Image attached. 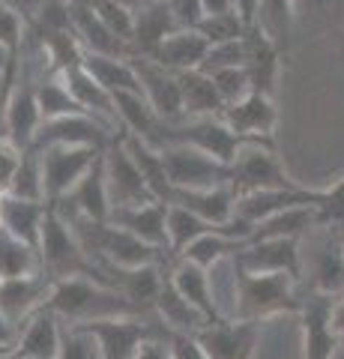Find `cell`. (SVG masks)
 <instances>
[{"label": "cell", "instance_id": "obj_1", "mask_svg": "<svg viewBox=\"0 0 344 359\" xmlns=\"http://www.w3.org/2000/svg\"><path fill=\"white\" fill-rule=\"evenodd\" d=\"M46 309L57 314L66 327H84V323H93V320L138 318L141 314L135 302L93 276H72V278L54 282Z\"/></svg>", "mask_w": 344, "mask_h": 359}, {"label": "cell", "instance_id": "obj_2", "mask_svg": "<svg viewBox=\"0 0 344 359\" xmlns=\"http://www.w3.org/2000/svg\"><path fill=\"white\" fill-rule=\"evenodd\" d=\"M296 278L284 273H246L240 266L237 320H266L275 314H299L303 299L294 294Z\"/></svg>", "mask_w": 344, "mask_h": 359}, {"label": "cell", "instance_id": "obj_3", "mask_svg": "<svg viewBox=\"0 0 344 359\" xmlns=\"http://www.w3.org/2000/svg\"><path fill=\"white\" fill-rule=\"evenodd\" d=\"M39 255H42V269L60 282V278L72 276H93L99 278V266L87 249L81 245L78 233L72 231V224L60 219L54 210H48L46 224H42V240H39Z\"/></svg>", "mask_w": 344, "mask_h": 359}, {"label": "cell", "instance_id": "obj_4", "mask_svg": "<svg viewBox=\"0 0 344 359\" xmlns=\"http://www.w3.org/2000/svg\"><path fill=\"white\" fill-rule=\"evenodd\" d=\"M231 189L240 198L249 192H263V189H303V183H296L284 171L273 141H246L231 165Z\"/></svg>", "mask_w": 344, "mask_h": 359}, {"label": "cell", "instance_id": "obj_5", "mask_svg": "<svg viewBox=\"0 0 344 359\" xmlns=\"http://www.w3.org/2000/svg\"><path fill=\"white\" fill-rule=\"evenodd\" d=\"M162 159H165V171H168L174 192L231 186V165L213 159L209 153L192 147V144H183V141L165 144Z\"/></svg>", "mask_w": 344, "mask_h": 359}, {"label": "cell", "instance_id": "obj_6", "mask_svg": "<svg viewBox=\"0 0 344 359\" xmlns=\"http://www.w3.org/2000/svg\"><path fill=\"white\" fill-rule=\"evenodd\" d=\"M105 150L84 147V144H54V147H42V174H46V198L48 204L69 198L75 186L93 171V165L102 159Z\"/></svg>", "mask_w": 344, "mask_h": 359}, {"label": "cell", "instance_id": "obj_7", "mask_svg": "<svg viewBox=\"0 0 344 359\" xmlns=\"http://www.w3.org/2000/svg\"><path fill=\"white\" fill-rule=\"evenodd\" d=\"M308 276L315 294L341 297L344 294V228H315L308 237Z\"/></svg>", "mask_w": 344, "mask_h": 359}, {"label": "cell", "instance_id": "obj_8", "mask_svg": "<svg viewBox=\"0 0 344 359\" xmlns=\"http://www.w3.org/2000/svg\"><path fill=\"white\" fill-rule=\"evenodd\" d=\"M102 162H105V180H108V192H111V212L156 201V195L150 192V186H147V180H144L138 162L132 159V153L126 150V144H123L120 135H117V141L105 150Z\"/></svg>", "mask_w": 344, "mask_h": 359}, {"label": "cell", "instance_id": "obj_9", "mask_svg": "<svg viewBox=\"0 0 344 359\" xmlns=\"http://www.w3.org/2000/svg\"><path fill=\"white\" fill-rule=\"evenodd\" d=\"M174 141L192 144V147L209 153L213 159L225 162V165H234L237 153L242 150V144H246V138L231 129L221 117H192V120L174 123V126H168V144H174Z\"/></svg>", "mask_w": 344, "mask_h": 359}, {"label": "cell", "instance_id": "obj_10", "mask_svg": "<svg viewBox=\"0 0 344 359\" xmlns=\"http://www.w3.org/2000/svg\"><path fill=\"white\" fill-rule=\"evenodd\" d=\"M209 359H254L261 341L258 320H216L195 335Z\"/></svg>", "mask_w": 344, "mask_h": 359}, {"label": "cell", "instance_id": "obj_11", "mask_svg": "<svg viewBox=\"0 0 344 359\" xmlns=\"http://www.w3.org/2000/svg\"><path fill=\"white\" fill-rule=\"evenodd\" d=\"M135 69L141 75V90L147 96V102L156 108V114L165 123H183L186 120V105H183V90H180V78L177 72L165 69L162 63L150 60V57H132Z\"/></svg>", "mask_w": 344, "mask_h": 359}, {"label": "cell", "instance_id": "obj_12", "mask_svg": "<svg viewBox=\"0 0 344 359\" xmlns=\"http://www.w3.org/2000/svg\"><path fill=\"white\" fill-rule=\"evenodd\" d=\"M237 264L246 273H284L299 278L303 273V240H249L237 252Z\"/></svg>", "mask_w": 344, "mask_h": 359}, {"label": "cell", "instance_id": "obj_13", "mask_svg": "<svg viewBox=\"0 0 344 359\" xmlns=\"http://www.w3.org/2000/svg\"><path fill=\"white\" fill-rule=\"evenodd\" d=\"M332 306L336 297L312 294V299H303V359H332L338 351V332L332 327Z\"/></svg>", "mask_w": 344, "mask_h": 359}, {"label": "cell", "instance_id": "obj_14", "mask_svg": "<svg viewBox=\"0 0 344 359\" xmlns=\"http://www.w3.org/2000/svg\"><path fill=\"white\" fill-rule=\"evenodd\" d=\"M326 195V189H263V192H249V195H240L237 198V210H234V219L246 222V224H261L266 222L275 212H284L291 207H303V204H320Z\"/></svg>", "mask_w": 344, "mask_h": 359}, {"label": "cell", "instance_id": "obj_15", "mask_svg": "<svg viewBox=\"0 0 344 359\" xmlns=\"http://www.w3.org/2000/svg\"><path fill=\"white\" fill-rule=\"evenodd\" d=\"M51 287H54V278L48 273L0 278V311H4L15 327H21L27 318H33L39 309L48 306Z\"/></svg>", "mask_w": 344, "mask_h": 359}, {"label": "cell", "instance_id": "obj_16", "mask_svg": "<svg viewBox=\"0 0 344 359\" xmlns=\"http://www.w3.org/2000/svg\"><path fill=\"white\" fill-rule=\"evenodd\" d=\"M81 330H87L96 339L102 359H132L138 353V347L153 335V330L138 318H108V320H93L84 323Z\"/></svg>", "mask_w": 344, "mask_h": 359}, {"label": "cell", "instance_id": "obj_17", "mask_svg": "<svg viewBox=\"0 0 344 359\" xmlns=\"http://www.w3.org/2000/svg\"><path fill=\"white\" fill-rule=\"evenodd\" d=\"M221 120L234 132H240L246 141H273L275 123H279V108L273 96L266 93H249L234 105H225Z\"/></svg>", "mask_w": 344, "mask_h": 359}, {"label": "cell", "instance_id": "obj_18", "mask_svg": "<svg viewBox=\"0 0 344 359\" xmlns=\"http://www.w3.org/2000/svg\"><path fill=\"white\" fill-rule=\"evenodd\" d=\"M6 126H9V141L21 150H30L33 141L39 135L42 126V108H39V99H36V84L25 78L18 72V84H15V93L9 99V108H6Z\"/></svg>", "mask_w": 344, "mask_h": 359}, {"label": "cell", "instance_id": "obj_19", "mask_svg": "<svg viewBox=\"0 0 344 359\" xmlns=\"http://www.w3.org/2000/svg\"><path fill=\"white\" fill-rule=\"evenodd\" d=\"M72 30L78 36L84 54H111V57H135L132 45L114 36L105 21L96 15L90 0H75L72 4Z\"/></svg>", "mask_w": 344, "mask_h": 359}, {"label": "cell", "instance_id": "obj_20", "mask_svg": "<svg viewBox=\"0 0 344 359\" xmlns=\"http://www.w3.org/2000/svg\"><path fill=\"white\" fill-rule=\"evenodd\" d=\"M108 222L135 233L144 243L159 245V249L168 252V204L165 201H150V204L114 210Z\"/></svg>", "mask_w": 344, "mask_h": 359}, {"label": "cell", "instance_id": "obj_21", "mask_svg": "<svg viewBox=\"0 0 344 359\" xmlns=\"http://www.w3.org/2000/svg\"><path fill=\"white\" fill-rule=\"evenodd\" d=\"M63 320L51 309H39L33 318H27L18 327L15 351L36 356V359H57L63 344Z\"/></svg>", "mask_w": 344, "mask_h": 359}, {"label": "cell", "instance_id": "obj_22", "mask_svg": "<svg viewBox=\"0 0 344 359\" xmlns=\"http://www.w3.org/2000/svg\"><path fill=\"white\" fill-rule=\"evenodd\" d=\"M246 45H249L246 69L252 72L254 93L273 96L275 93V78H279V69H282V45H275L258 25L249 27Z\"/></svg>", "mask_w": 344, "mask_h": 359}, {"label": "cell", "instance_id": "obj_23", "mask_svg": "<svg viewBox=\"0 0 344 359\" xmlns=\"http://www.w3.org/2000/svg\"><path fill=\"white\" fill-rule=\"evenodd\" d=\"M63 81L66 87L72 90V96L78 99V105L87 111L90 117L102 120L105 126L111 129H120V117H117V105H114V93H108V90L96 81V78L84 69V66H75V69L63 72Z\"/></svg>", "mask_w": 344, "mask_h": 359}, {"label": "cell", "instance_id": "obj_24", "mask_svg": "<svg viewBox=\"0 0 344 359\" xmlns=\"http://www.w3.org/2000/svg\"><path fill=\"white\" fill-rule=\"evenodd\" d=\"M207 54H209V42L201 30H177L159 45L150 60L162 63L171 72H188V69H201Z\"/></svg>", "mask_w": 344, "mask_h": 359}, {"label": "cell", "instance_id": "obj_25", "mask_svg": "<svg viewBox=\"0 0 344 359\" xmlns=\"http://www.w3.org/2000/svg\"><path fill=\"white\" fill-rule=\"evenodd\" d=\"M153 311L159 314L165 332H180V335H198L204 327H207V318L198 311L192 302H188L180 290L174 287V282L165 276V285L159 290L156 302H153Z\"/></svg>", "mask_w": 344, "mask_h": 359}, {"label": "cell", "instance_id": "obj_26", "mask_svg": "<svg viewBox=\"0 0 344 359\" xmlns=\"http://www.w3.org/2000/svg\"><path fill=\"white\" fill-rule=\"evenodd\" d=\"M48 210H51V204H46V201H25V198L4 195V207H0V228L39 249L42 224H46Z\"/></svg>", "mask_w": 344, "mask_h": 359}, {"label": "cell", "instance_id": "obj_27", "mask_svg": "<svg viewBox=\"0 0 344 359\" xmlns=\"http://www.w3.org/2000/svg\"><path fill=\"white\" fill-rule=\"evenodd\" d=\"M177 30L180 27H177L168 4H156V0H150L147 6H141L135 13V39H132V51H135V57H153L159 45Z\"/></svg>", "mask_w": 344, "mask_h": 359}, {"label": "cell", "instance_id": "obj_28", "mask_svg": "<svg viewBox=\"0 0 344 359\" xmlns=\"http://www.w3.org/2000/svg\"><path fill=\"white\" fill-rule=\"evenodd\" d=\"M63 201H66V204H72L69 210H75L84 219L108 222L111 219V192H108V180H105V162L99 159L93 165V171L87 174L81 183L75 186V192L69 198H63ZM57 204H60V201H57Z\"/></svg>", "mask_w": 344, "mask_h": 359}, {"label": "cell", "instance_id": "obj_29", "mask_svg": "<svg viewBox=\"0 0 344 359\" xmlns=\"http://www.w3.org/2000/svg\"><path fill=\"white\" fill-rule=\"evenodd\" d=\"M168 278L174 282V287L180 290V294L192 302V306L204 314L209 323L219 320L216 314V302H213V285H209V269L198 266L192 261H183V257H177Z\"/></svg>", "mask_w": 344, "mask_h": 359}, {"label": "cell", "instance_id": "obj_30", "mask_svg": "<svg viewBox=\"0 0 344 359\" xmlns=\"http://www.w3.org/2000/svg\"><path fill=\"white\" fill-rule=\"evenodd\" d=\"M183 90V105H186V120L192 117H221L225 111V99L219 96V87L213 81V75L204 69H188L177 72Z\"/></svg>", "mask_w": 344, "mask_h": 359}, {"label": "cell", "instance_id": "obj_31", "mask_svg": "<svg viewBox=\"0 0 344 359\" xmlns=\"http://www.w3.org/2000/svg\"><path fill=\"white\" fill-rule=\"evenodd\" d=\"M84 69L90 72L108 93H144L141 75L132 57H111V54H84Z\"/></svg>", "mask_w": 344, "mask_h": 359}, {"label": "cell", "instance_id": "obj_32", "mask_svg": "<svg viewBox=\"0 0 344 359\" xmlns=\"http://www.w3.org/2000/svg\"><path fill=\"white\" fill-rule=\"evenodd\" d=\"M317 228V204H303L291 207L284 212H275L266 222L254 224L252 240H303Z\"/></svg>", "mask_w": 344, "mask_h": 359}, {"label": "cell", "instance_id": "obj_33", "mask_svg": "<svg viewBox=\"0 0 344 359\" xmlns=\"http://www.w3.org/2000/svg\"><path fill=\"white\" fill-rule=\"evenodd\" d=\"M39 273H46V269H42V255L36 245L18 240L0 228V278H21Z\"/></svg>", "mask_w": 344, "mask_h": 359}, {"label": "cell", "instance_id": "obj_34", "mask_svg": "<svg viewBox=\"0 0 344 359\" xmlns=\"http://www.w3.org/2000/svg\"><path fill=\"white\" fill-rule=\"evenodd\" d=\"M36 99L42 108V117L46 120H57V117H72V114H87L78 105V99L72 96V90L66 87L63 75H42L36 81Z\"/></svg>", "mask_w": 344, "mask_h": 359}, {"label": "cell", "instance_id": "obj_35", "mask_svg": "<svg viewBox=\"0 0 344 359\" xmlns=\"http://www.w3.org/2000/svg\"><path fill=\"white\" fill-rule=\"evenodd\" d=\"M207 231H219L213 224H207L201 216H195L192 210H186L180 204H168V255L180 257L188 245H192L198 237H204Z\"/></svg>", "mask_w": 344, "mask_h": 359}, {"label": "cell", "instance_id": "obj_36", "mask_svg": "<svg viewBox=\"0 0 344 359\" xmlns=\"http://www.w3.org/2000/svg\"><path fill=\"white\" fill-rule=\"evenodd\" d=\"M242 245H246V240L231 237V233H225V231H207L204 237H198L180 257H183V261H192L198 266H204V269H213L219 261L237 255Z\"/></svg>", "mask_w": 344, "mask_h": 359}, {"label": "cell", "instance_id": "obj_37", "mask_svg": "<svg viewBox=\"0 0 344 359\" xmlns=\"http://www.w3.org/2000/svg\"><path fill=\"white\" fill-rule=\"evenodd\" d=\"M13 198H25V201H46V174H42V156L36 147L25 150V159H21V168L13 180V186H9V192Z\"/></svg>", "mask_w": 344, "mask_h": 359}, {"label": "cell", "instance_id": "obj_38", "mask_svg": "<svg viewBox=\"0 0 344 359\" xmlns=\"http://www.w3.org/2000/svg\"><path fill=\"white\" fill-rule=\"evenodd\" d=\"M294 13H296V0H261L258 27L275 45H284L294 27Z\"/></svg>", "mask_w": 344, "mask_h": 359}, {"label": "cell", "instance_id": "obj_39", "mask_svg": "<svg viewBox=\"0 0 344 359\" xmlns=\"http://www.w3.org/2000/svg\"><path fill=\"white\" fill-rule=\"evenodd\" d=\"M213 81L219 87V96L225 99V105H234L240 99H246L249 93H254V84H252V72L246 66H228V69H216L209 72Z\"/></svg>", "mask_w": 344, "mask_h": 359}, {"label": "cell", "instance_id": "obj_40", "mask_svg": "<svg viewBox=\"0 0 344 359\" xmlns=\"http://www.w3.org/2000/svg\"><path fill=\"white\" fill-rule=\"evenodd\" d=\"M90 6L96 9V15L105 21V27L114 33V36L132 45V39H135V9L111 4V0H90Z\"/></svg>", "mask_w": 344, "mask_h": 359}, {"label": "cell", "instance_id": "obj_41", "mask_svg": "<svg viewBox=\"0 0 344 359\" xmlns=\"http://www.w3.org/2000/svg\"><path fill=\"white\" fill-rule=\"evenodd\" d=\"M207 36L209 45H219V42H231V39H242L249 33L246 21L240 18V13H228V15H207L198 27Z\"/></svg>", "mask_w": 344, "mask_h": 359}, {"label": "cell", "instance_id": "obj_42", "mask_svg": "<svg viewBox=\"0 0 344 359\" xmlns=\"http://www.w3.org/2000/svg\"><path fill=\"white\" fill-rule=\"evenodd\" d=\"M246 60H249V45H246V36H242V39L209 45V54L201 69L216 72V69H228V66H246Z\"/></svg>", "mask_w": 344, "mask_h": 359}, {"label": "cell", "instance_id": "obj_43", "mask_svg": "<svg viewBox=\"0 0 344 359\" xmlns=\"http://www.w3.org/2000/svg\"><path fill=\"white\" fill-rule=\"evenodd\" d=\"M57 359H102L96 339L81 327H66L63 330V344Z\"/></svg>", "mask_w": 344, "mask_h": 359}, {"label": "cell", "instance_id": "obj_44", "mask_svg": "<svg viewBox=\"0 0 344 359\" xmlns=\"http://www.w3.org/2000/svg\"><path fill=\"white\" fill-rule=\"evenodd\" d=\"M72 4L75 0H42L39 4V30H72Z\"/></svg>", "mask_w": 344, "mask_h": 359}, {"label": "cell", "instance_id": "obj_45", "mask_svg": "<svg viewBox=\"0 0 344 359\" xmlns=\"http://www.w3.org/2000/svg\"><path fill=\"white\" fill-rule=\"evenodd\" d=\"M21 42H25V21H21V15L13 6H6L4 0H0V45L18 57Z\"/></svg>", "mask_w": 344, "mask_h": 359}, {"label": "cell", "instance_id": "obj_46", "mask_svg": "<svg viewBox=\"0 0 344 359\" xmlns=\"http://www.w3.org/2000/svg\"><path fill=\"white\" fill-rule=\"evenodd\" d=\"M168 9L180 30H198L201 21L207 18L201 0H168Z\"/></svg>", "mask_w": 344, "mask_h": 359}, {"label": "cell", "instance_id": "obj_47", "mask_svg": "<svg viewBox=\"0 0 344 359\" xmlns=\"http://www.w3.org/2000/svg\"><path fill=\"white\" fill-rule=\"evenodd\" d=\"M21 159H25V150L15 147L13 141L0 144V195L9 192V186H13V180L21 168Z\"/></svg>", "mask_w": 344, "mask_h": 359}, {"label": "cell", "instance_id": "obj_48", "mask_svg": "<svg viewBox=\"0 0 344 359\" xmlns=\"http://www.w3.org/2000/svg\"><path fill=\"white\" fill-rule=\"evenodd\" d=\"M168 341H171V351L174 359H209L204 353V347L198 344L195 335H180V332H168Z\"/></svg>", "mask_w": 344, "mask_h": 359}, {"label": "cell", "instance_id": "obj_49", "mask_svg": "<svg viewBox=\"0 0 344 359\" xmlns=\"http://www.w3.org/2000/svg\"><path fill=\"white\" fill-rule=\"evenodd\" d=\"M132 359H174V351H171V341H168V332L159 335L153 332L147 341L138 347V353Z\"/></svg>", "mask_w": 344, "mask_h": 359}, {"label": "cell", "instance_id": "obj_50", "mask_svg": "<svg viewBox=\"0 0 344 359\" xmlns=\"http://www.w3.org/2000/svg\"><path fill=\"white\" fill-rule=\"evenodd\" d=\"M18 72H21V63H15L9 72L0 75V117H6L9 99H13V93H15V84H18Z\"/></svg>", "mask_w": 344, "mask_h": 359}, {"label": "cell", "instance_id": "obj_51", "mask_svg": "<svg viewBox=\"0 0 344 359\" xmlns=\"http://www.w3.org/2000/svg\"><path fill=\"white\" fill-rule=\"evenodd\" d=\"M237 4V13L240 18L246 21V27H254L258 25V9H261V0H234Z\"/></svg>", "mask_w": 344, "mask_h": 359}, {"label": "cell", "instance_id": "obj_52", "mask_svg": "<svg viewBox=\"0 0 344 359\" xmlns=\"http://www.w3.org/2000/svg\"><path fill=\"white\" fill-rule=\"evenodd\" d=\"M204 4V13L207 15H228V13H237V4L234 0H201Z\"/></svg>", "mask_w": 344, "mask_h": 359}, {"label": "cell", "instance_id": "obj_53", "mask_svg": "<svg viewBox=\"0 0 344 359\" xmlns=\"http://www.w3.org/2000/svg\"><path fill=\"white\" fill-rule=\"evenodd\" d=\"M0 341H4V344H13V347H15V341H18V327L6 318L4 311H0Z\"/></svg>", "mask_w": 344, "mask_h": 359}, {"label": "cell", "instance_id": "obj_54", "mask_svg": "<svg viewBox=\"0 0 344 359\" xmlns=\"http://www.w3.org/2000/svg\"><path fill=\"white\" fill-rule=\"evenodd\" d=\"M332 327H336L338 339L344 341V294L336 297V306H332Z\"/></svg>", "mask_w": 344, "mask_h": 359}, {"label": "cell", "instance_id": "obj_55", "mask_svg": "<svg viewBox=\"0 0 344 359\" xmlns=\"http://www.w3.org/2000/svg\"><path fill=\"white\" fill-rule=\"evenodd\" d=\"M15 63H18V57H15V54H9V51L4 48V45H0V75H4V72H9V69H13Z\"/></svg>", "mask_w": 344, "mask_h": 359}, {"label": "cell", "instance_id": "obj_56", "mask_svg": "<svg viewBox=\"0 0 344 359\" xmlns=\"http://www.w3.org/2000/svg\"><path fill=\"white\" fill-rule=\"evenodd\" d=\"M111 4L129 6V9H135V13H138V9H141V6H147V4H150V0H111Z\"/></svg>", "mask_w": 344, "mask_h": 359}, {"label": "cell", "instance_id": "obj_57", "mask_svg": "<svg viewBox=\"0 0 344 359\" xmlns=\"http://www.w3.org/2000/svg\"><path fill=\"white\" fill-rule=\"evenodd\" d=\"M9 141V126H6V120L0 117V144H6Z\"/></svg>", "mask_w": 344, "mask_h": 359}, {"label": "cell", "instance_id": "obj_58", "mask_svg": "<svg viewBox=\"0 0 344 359\" xmlns=\"http://www.w3.org/2000/svg\"><path fill=\"white\" fill-rule=\"evenodd\" d=\"M4 359H36V356H27V353H21V351H13V353H6Z\"/></svg>", "mask_w": 344, "mask_h": 359}, {"label": "cell", "instance_id": "obj_59", "mask_svg": "<svg viewBox=\"0 0 344 359\" xmlns=\"http://www.w3.org/2000/svg\"><path fill=\"white\" fill-rule=\"evenodd\" d=\"M13 351H15V347H13V344H4V341H0V359H4L6 353H13Z\"/></svg>", "mask_w": 344, "mask_h": 359}, {"label": "cell", "instance_id": "obj_60", "mask_svg": "<svg viewBox=\"0 0 344 359\" xmlns=\"http://www.w3.org/2000/svg\"><path fill=\"white\" fill-rule=\"evenodd\" d=\"M0 207H4V195H0Z\"/></svg>", "mask_w": 344, "mask_h": 359}, {"label": "cell", "instance_id": "obj_61", "mask_svg": "<svg viewBox=\"0 0 344 359\" xmlns=\"http://www.w3.org/2000/svg\"><path fill=\"white\" fill-rule=\"evenodd\" d=\"M156 4H168V0H156Z\"/></svg>", "mask_w": 344, "mask_h": 359}, {"label": "cell", "instance_id": "obj_62", "mask_svg": "<svg viewBox=\"0 0 344 359\" xmlns=\"http://www.w3.org/2000/svg\"><path fill=\"white\" fill-rule=\"evenodd\" d=\"M338 183H341V186H344V177H341V180H338Z\"/></svg>", "mask_w": 344, "mask_h": 359}]
</instances>
